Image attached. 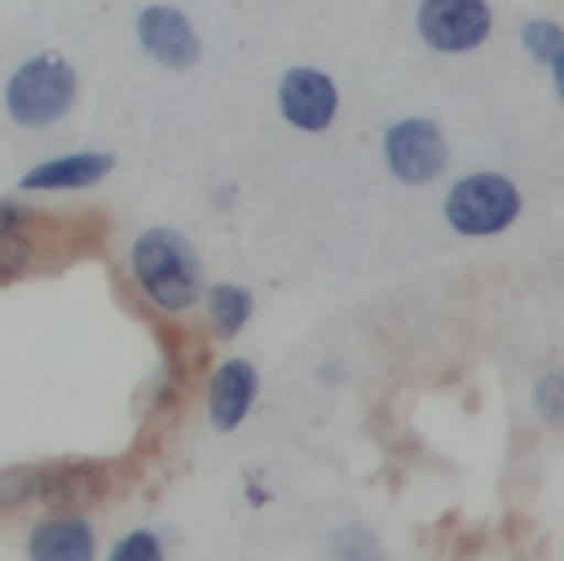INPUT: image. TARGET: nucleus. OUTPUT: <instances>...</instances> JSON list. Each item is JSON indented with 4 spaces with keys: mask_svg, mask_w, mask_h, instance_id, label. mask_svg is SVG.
Returning <instances> with one entry per match:
<instances>
[{
    "mask_svg": "<svg viewBox=\"0 0 564 561\" xmlns=\"http://www.w3.org/2000/svg\"><path fill=\"white\" fill-rule=\"evenodd\" d=\"M251 314V294L238 284H218L208 294V317L221 341H231Z\"/></svg>",
    "mask_w": 564,
    "mask_h": 561,
    "instance_id": "f8f14e48",
    "label": "nucleus"
},
{
    "mask_svg": "<svg viewBox=\"0 0 564 561\" xmlns=\"http://www.w3.org/2000/svg\"><path fill=\"white\" fill-rule=\"evenodd\" d=\"M139 40H142V50L169 69H188L198 60V36L192 23L172 7L142 10Z\"/></svg>",
    "mask_w": 564,
    "mask_h": 561,
    "instance_id": "6e6552de",
    "label": "nucleus"
},
{
    "mask_svg": "<svg viewBox=\"0 0 564 561\" xmlns=\"http://www.w3.org/2000/svg\"><path fill=\"white\" fill-rule=\"evenodd\" d=\"M112 165H116L112 155L79 152V155H66V159L36 165L30 175H23L20 188H83V185H93L102 175H109Z\"/></svg>",
    "mask_w": 564,
    "mask_h": 561,
    "instance_id": "9b49d317",
    "label": "nucleus"
},
{
    "mask_svg": "<svg viewBox=\"0 0 564 561\" xmlns=\"http://www.w3.org/2000/svg\"><path fill=\"white\" fill-rule=\"evenodd\" d=\"M20 222H23L20 205H13V202H0V235L17 231V228H20Z\"/></svg>",
    "mask_w": 564,
    "mask_h": 561,
    "instance_id": "f3484780",
    "label": "nucleus"
},
{
    "mask_svg": "<svg viewBox=\"0 0 564 561\" xmlns=\"http://www.w3.org/2000/svg\"><path fill=\"white\" fill-rule=\"evenodd\" d=\"M30 258H33V248L26 238H20L17 231L0 235V284L17 281L30 268Z\"/></svg>",
    "mask_w": 564,
    "mask_h": 561,
    "instance_id": "4468645a",
    "label": "nucleus"
},
{
    "mask_svg": "<svg viewBox=\"0 0 564 561\" xmlns=\"http://www.w3.org/2000/svg\"><path fill=\"white\" fill-rule=\"evenodd\" d=\"M492 30V10L486 0H423L420 33L433 50L466 53L479 46Z\"/></svg>",
    "mask_w": 564,
    "mask_h": 561,
    "instance_id": "20e7f679",
    "label": "nucleus"
},
{
    "mask_svg": "<svg viewBox=\"0 0 564 561\" xmlns=\"http://www.w3.org/2000/svg\"><path fill=\"white\" fill-rule=\"evenodd\" d=\"M33 493H36V473L33 470H13L0 479V506H17Z\"/></svg>",
    "mask_w": 564,
    "mask_h": 561,
    "instance_id": "dca6fc26",
    "label": "nucleus"
},
{
    "mask_svg": "<svg viewBox=\"0 0 564 561\" xmlns=\"http://www.w3.org/2000/svg\"><path fill=\"white\" fill-rule=\"evenodd\" d=\"M522 36H525L529 50H532L539 60H549V63L555 66V73H562L564 36L555 23H549V20H535V23H529V26H525V33H522Z\"/></svg>",
    "mask_w": 564,
    "mask_h": 561,
    "instance_id": "ddd939ff",
    "label": "nucleus"
},
{
    "mask_svg": "<svg viewBox=\"0 0 564 561\" xmlns=\"http://www.w3.org/2000/svg\"><path fill=\"white\" fill-rule=\"evenodd\" d=\"M254 397H258V370L248 360L221 364L212 377V393H208V410H212L215 430H221V433L235 430L248 417Z\"/></svg>",
    "mask_w": 564,
    "mask_h": 561,
    "instance_id": "1a4fd4ad",
    "label": "nucleus"
},
{
    "mask_svg": "<svg viewBox=\"0 0 564 561\" xmlns=\"http://www.w3.org/2000/svg\"><path fill=\"white\" fill-rule=\"evenodd\" d=\"M76 99V73L56 56L43 53L26 60L7 83V109L20 126H50L69 112Z\"/></svg>",
    "mask_w": 564,
    "mask_h": 561,
    "instance_id": "f03ea898",
    "label": "nucleus"
},
{
    "mask_svg": "<svg viewBox=\"0 0 564 561\" xmlns=\"http://www.w3.org/2000/svg\"><path fill=\"white\" fill-rule=\"evenodd\" d=\"M519 188L492 172L466 175L446 198V218L463 235H496L519 218Z\"/></svg>",
    "mask_w": 564,
    "mask_h": 561,
    "instance_id": "7ed1b4c3",
    "label": "nucleus"
},
{
    "mask_svg": "<svg viewBox=\"0 0 564 561\" xmlns=\"http://www.w3.org/2000/svg\"><path fill=\"white\" fill-rule=\"evenodd\" d=\"M106 493H109V473L99 463L36 470V496L53 513H83L102 503Z\"/></svg>",
    "mask_w": 564,
    "mask_h": 561,
    "instance_id": "0eeeda50",
    "label": "nucleus"
},
{
    "mask_svg": "<svg viewBox=\"0 0 564 561\" xmlns=\"http://www.w3.org/2000/svg\"><path fill=\"white\" fill-rule=\"evenodd\" d=\"M162 555L159 549V539L152 532H132L126 536L116 549H112V561H155Z\"/></svg>",
    "mask_w": 564,
    "mask_h": 561,
    "instance_id": "2eb2a0df",
    "label": "nucleus"
},
{
    "mask_svg": "<svg viewBox=\"0 0 564 561\" xmlns=\"http://www.w3.org/2000/svg\"><path fill=\"white\" fill-rule=\"evenodd\" d=\"M281 112L291 126L307 129V132H321L334 122L337 112V86L307 66L291 69L281 79Z\"/></svg>",
    "mask_w": 564,
    "mask_h": 561,
    "instance_id": "423d86ee",
    "label": "nucleus"
},
{
    "mask_svg": "<svg viewBox=\"0 0 564 561\" xmlns=\"http://www.w3.org/2000/svg\"><path fill=\"white\" fill-rule=\"evenodd\" d=\"M387 162L397 179L423 185L443 175V169L449 165V145L433 122L406 119L387 132Z\"/></svg>",
    "mask_w": 564,
    "mask_h": 561,
    "instance_id": "39448f33",
    "label": "nucleus"
},
{
    "mask_svg": "<svg viewBox=\"0 0 564 561\" xmlns=\"http://www.w3.org/2000/svg\"><path fill=\"white\" fill-rule=\"evenodd\" d=\"M30 555L40 561L93 559V529L86 519L76 516L46 519L30 536Z\"/></svg>",
    "mask_w": 564,
    "mask_h": 561,
    "instance_id": "9d476101",
    "label": "nucleus"
},
{
    "mask_svg": "<svg viewBox=\"0 0 564 561\" xmlns=\"http://www.w3.org/2000/svg\"><path fill=\"white\" fill-rule=\"evenodd\" d=\"M132 271L142 291L162 311H185L202 288V268L192 245L172 228H149L132 245Z\"/></svg>",
    "mask_w": 564,
    "mask_h": 561,
    "instance_id": "f257e3e1",
    "label": "nucleus"
}]
</instances>
